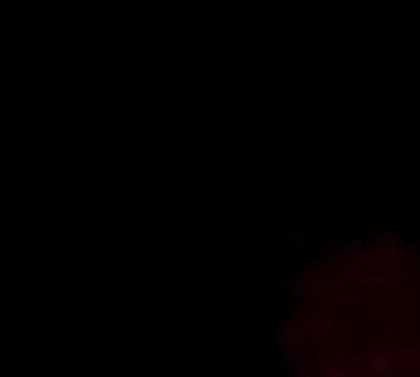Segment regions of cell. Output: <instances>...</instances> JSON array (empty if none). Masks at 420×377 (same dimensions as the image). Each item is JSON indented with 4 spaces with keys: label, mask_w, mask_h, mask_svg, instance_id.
I'll return each mask as SVG.
<instances>
[{
    "label": "cell",
    "mask_w": 420,
    "mask_h": 377,
    "mask_svg": "<svg viewBox=\"0 0 420 377\" xmlns=\"http://www.w3.org/2000/svg\"><path fill=\"white\" fill-rule=\"evenodd\" d=\"M391 374H395V352L391 348H377L366 356L362 377H391Z\"/></svg>",
    "instance_id": "7a4b0ae2"
},
{
    "label": "cell",
    "mask_w": 420,
    "mask_h": 377,
    "mask_svg": "<svg viewBox=\"0 0 420 377\" xmlns=\"http://www.w3.org/2000/svg\"><path fill=\"white\" fill-rule=\"evenodd\" d=\"M315 359H319V374H323V377H351L345 367H337V363H330V359H326L323 345H319V352H315Z\"/></svg>",
    "instance_id": "277c9868"
},
{
    "label": "cell",
    "mask_w": 420,
    "mask_h": 377,
    "mask_svg": "<svg viewBox=\"0 0 420 377\" xmlns=\"http://www.w3.org/2000/svg\"><path fill=\"white\" fill-rule=\"evenodd\" d=\"M362 280H366V283H384V280H388V272H380V269H373V272H366Z\"/></svg>",
    "instance_id": "ba28073f"
},
{
    "label": "cell",
    "mask_w": 420,
    "mask_h": 377,
    "mask_svg": "<svg viewBox=\"0 0 420 377\" xmlns=\"http://www.w3.org/2000/svg\"><path fill=\"white\" fill-rule=\"evenodd\" d=\"M283 291L286 294H304V291H308V276H294V280H286Z\"/></svg>",
    "instance_id": "52a82bcc"
},
{
    "label": "cell",
    "mask_w": 420,
    "mask_h": 377,
    "mask_svg": "<svg viewBox=\"0 0 420 377\" xmlns=\"http://www.w3.org/2000/svg\"><path fill=\"white\" fill-rule=\"evenodd\" d=\"M279 352H283V359L290 363V374H308V370H312V367H308V356H304V348H297V345H283Z\"/></svg>",
    "instance_id": "3957f363"
},
{
    "label": "cell",
    "mask_w": 420,
    "mask_h": 377,
    "mask_svg": "<svg viewBox=\"0 0 420 377\" xmlns=\"http://www.w3.org/2000/svg\"><path fill=\"white\" fill-rule=\"evenodd\" d=\"M301 337H304V326L297 323V326H286V330H279L275 341H279V348H283V345H297Z\"/></svg>",
    "instance_id": "8992f818"
},
{
    "label": "cell",
    "mask_w": 420,
    "mask_h": 377,
    "mask_svg": "<svg viewBox=\"0 0 420 377\" xmlns=\"http://www.w3.org/2000/svg\"><path fill=\"white\" fill-rule=\"evenodd\" d=\"M406 250H410V247H406V243L399 240V236L384 232L373 247H366V254H370L373 261H399V258H406Z\"/></svg>",
    "instance_id": "6da1fadb"
},
{
    "label": "cell",
    "mask_w": 420,
    "mask_h": 377,
    "mask_svg": "<svg viewBox=\"0 0 420 377\" xmlns=\"http://www.w3.org/2000/svg\"><path fill=\"white\" fill-rule=\"evenodd\" d=\"M395 367L402 374H420V352L413 348V352H402V356H395Z\"/></svg>",
    "instance_id": "5b68a950"
}]
</instances>
